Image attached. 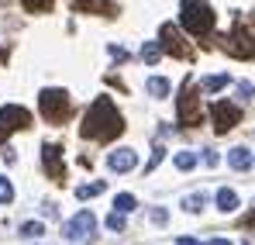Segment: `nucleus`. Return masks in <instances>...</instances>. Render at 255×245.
<instances>
[{
	"mask_svg": "<svg viewBox=\"0 0 255 245\" xmlns=\"http://www.w3.org/2000/svg\"><path fill=\"white\" fill-rule=\"evenodd\" d=\"M80 131H83L86 138H100V142H107V138H114V135L125 131V121H121V114H118V107H114V100L107 93L90 104L86 121H83Z\"/></svg>",
	"mask_w": 255,
	"mask_h": 245,
	"instance_id": "obj_1",
	"label": "nucleus"
},
{
	"mask_svg": "<svg viewBox=\"0 0 255 245\" xmlns=\"http://www.w3.org/2000/svg\"><path fill=\"white\" fill-rule=\"evenodd\" d=\"M179 24H183V28H186L193 38H200V35L214 31V10L204 3V0H183Z\"/></svg>",
	"mask_w": 255,
	"mask_h": 245,
	"instance_id": "obj_2",
	"label": "nucleus"
},
{
	"mask_svg": "<svg viewBox=\"0 0 255 245\" xmlns=\"http://www.w3.org/2000/svg\"><path fill=\"white\" fill-rule=\"evenodd\" d=\"M38 107H42V118L52 124H62V118L69 114V97H66V90H42L38 93Z\"/></svg>",
	"mask_w": 255,
	"mask_h": 245,
	"instance_id": "obj_3",
	"label": "nucleus"
},
{
	"mask_svg": "<svg viewBox=\"0 0 255 245\" xmlns=\"http://www.w3.org/2000/svg\"><path fill=\"white\" fill-rule=\"evenodd\" d=\"M93 228H97L93 211H76V214L66 221V239H73V242H90V239H93Z\"/></svg>",
	"mask_w": 255,
	"mask_h": 245,
	"instance_id": "obj_4",
	"label": "nucleus"
},
{
	"mask_svg": "<svg viewBox=\"0 0 255 245\" xmlns=\"http://www.w3.org/2000/svg\"><path fill=\"white\" fill-rule=\"evenodd\" d=\"M211 118H214V131H228V128H235V124L242 121V111L235 107V104H228V100H214L211 104Z\"/></svg>",
	"mask_w": 255,
	"mask_h": 245,
	"instance_id": "obj_5",
	"label": "nucleus"
},
{
	"mask_svg": "<svg viewBox=\"0 0 255 245\" xmlns=\"http://www.w3.org/2000/svg\"><path fill=\"white\" fill-rule=\"evenodd\" d=\"M179 121L183 124H200V107H197V93L190 90V83L183 86V93H179Z\"/></svg>",
	"mask_w": 255,
	"mask_h": 245,
	"instance_id": "obj_6",
	"label": "nucleus"
},
{
	"mask_svg": "<svg viewBox=\"0 0 255 245\" xmlns=\"http://www.w3.org/2000/svg\"><path fill=\"white\" fill-rule=\"evenodd\" d=\"M228 55H235V59H252L255 55V38L249 31H235L231 38H228Z\"/></svg>",
	"mask_w": 255,
	"mask_h": 245,
	"instance_id": "obj_7",
	"label": "nucleus"
},
{
	"mask_svg": "<svg viewBox=\"0 0 255 245\" xmlns=\"http://www.w3.org/2000/svg\"><path fill=\"white\" fill-rule=\"evenodd\" d=\"M28 121H31V114H28L24 107H17V104H7V107H0V124H3L7 131L28 128Z\"/></svg>",
	"mask_w": 255,
	"mask_h": 245,
	"instance_id": "obj_8",
	"label": "nucleus"
},
{
	"mask_svg": "<svg viewBox=\"0 0 255 245\" xmlns=\"http://www.w3.org/2000/svg\"><path fill=\"white\" fill-rule=\"evenodd\" d=\"M42 163H45V173H48L52 180H62L66 166H62V149H59V145L45 142V149H42Z\"/></svg>",
	"mask_w": 255,
	"mask_h": 245,
	"instance_id": "obj_9",
	"label": "nucleus"
},
{
	"mask_svg": "<svg viewBox=\"0 0 255 245\" xmlns=\"http://www.w3.org/2000/svg\"><path fill=\"white\" fill-rule=\"evenodd\" d=\"M159 45H162V52H169V55H179V59H186V55H190V48L183 45L179 31H176L172 24H162V38H159Z\"/></svg>",
	"mask_w": 255,
	"mask_h": 245,
	"instance_id": "obj_10",
	"label": "nucleus"
},
{
	"mask_svg": "<svg viewBox=\"0 0 255 245\" xmlns=\"http://www.w3.org/2000/svg\"><path fill=\"white\" fill-rule=\"evenodd\" d=\"M107 166H111L114 173H131V169L138 166V152H134V149H118V152L107 156Z\"/></svg>",
	"mask_w": 255,
	"mask_h": 245,
	"instance_id": "obj_11",
	"label": "nucleus"
},
{
	"mask_svg": "<svg viewBox=\"0 0 255 245\" xmlns=\"http://www.w3.org/2000/svg\"><path fill=\"white\" fill-rule=\"evenodd\" d=\"M252 149H245V145H238V149H231L228 152V166L231 169H238V173H245V169H252Z\"/></svg>",
	"mask_w": 255,
	"mask_h": 245,
	"instance_id": "obj_12",
	"label": "nucleus"
},
{
	"mask_svg": "<svg viewBox=\"0 0 255 245\" xmlns=\"http://www.w3.org/2000/svg\"><path fill=\"white\" fill-rule=\"evenodd\" d=\"M228 83H231L228 73H214V76H204V80H200V90H204V93H217V90H224Z\"/></svg>",
	"mask_w": 255,
	"mask_h": 245,
	"instance_id": "obj_13",
	"label": "nucleus"
},
{
	"mask_svg": "<svg viewBox=\"0 0 255 245\" xmlns=\"http://www.w3.org/2000/svg\"><path fill=\"white\" fill-rule=\"evenodd\" d=\"M217 207H221L224 214L238 211V194H235V190H228V187H224V190H217Z\"/></svg>",
	"mask_w": 255,
	"mask_h": 245,
	"instance_id": "obj_14",
	"label": "nucleus"
},
{
	"mask_svg": "<svg viewBox=\"0 0 255 245\" xmlns=\"http://www.w3.org/2000/svg\"><path fill=\"white\" fill-rule=\"evenodd\" d=\"M76 10H93V14H111V0H76Z\"/></svg>",
	"mask_w": 255,
	"mask_h": 245,
	"instance_id": "obj_15",
	"label": "nucleus"
},
{
	"mask_svg": "<svg viewBox=\"0 0 255 245\" xmlns=\"http://www.w3.org/2000/svg\"><path fill=\"white\" fill-rule=\"evenodd\" d=\"M148 93H152L155 100L169 97V80H162V76H152V80H148Z\"/></svg>",
	"mask_w": 255,
	"mask_h": 245,
	"instance_id": "obj_16",
	"label": "nucleus"
},
{
	"mask_svg": "<svg viewBox=\"0 0 255 245\" xmlns=\"http://www.w3.org/2000/svg\"><path fill=\"white\" fill-rule=\"evenodd\" d=\"M141 59L155 66V62L162 59V45H159V41H148V45H141Z\"/></svg>",
	"mask_w": 255,
	"mask_h": 245,
	"instance_id": "obj_17",
	"label": "nucleus"
},
{
	"mask_svg": "<svg viewBox=\"0 0 255 245\" xmlns=\"http://www.w3.org/2000/svg\"><path fill=\"white\" fill-rule=\"evenodd\" d=\"M128 221H125V211H111L107 214V232H125Z\"/></svg>",
	"mask_w": 255,
	"mask_h": 245,
	"instance_id": "obj_18",
	"label": "nucleus"
},
{
	"mask_svg": "<svg viewBox=\"0 0 255 245\" xmlns=\"http://www.w3.org/2000/svg\"><path fill=\"white\" fill-rule=\"evenodd\" d=\"M21 235H24V239H42L45 225L42 221H24V225H21Z\"/></svg>",
	"mask_w": 255,
	"mask_h": 245,
	"instance_id": "obj_19",
	"label": "nucleus"
},
{
	"mask_svg": "<svg viewBox=\"0 0 255 245\" xmlns=\"http://www.w3.org/2000/svg\"><path fill=\"white\" fill-rule=\"evenodd\" d=\"M204 204H207V197H204V194H190V197L183 201V211L197 214V211H204Z\"/></svg>",
	"mask_w": 255,
	"mask_h": 245,
	"instance_id": "obj_20",
	"label": "nucleus"
},
{
	"mask_svg": "<svg viewBox=\"0 0 255 245\" xmlns=\"http://www.w3.org/2000/svg\"><path fill=\"white\" fill-rule=\"evenodd\" d=\"M162 159H166V149H162V145H155V149H152V159L145 163V176H148V173H155V166L162 163Z\"/></svg>",
	"mask_w": 255,
	"mask_h": 245,
	"instance_id": "obj_21",
	"label": "nucleus"
},
{
	"mask_svg": "<svg viewBox=\"0 0 255 245\" xmlns=\"http://www.w3.org/2000/svg\"><path fill=\"white\" fill-rule=\"evenodd\" d=\"M97 194H104V183H100V180H97V183H86V187H80V190H76V197H80V201L97 197Z\"/></svg>",
	"mask_w": 255,
	"mask_h": 245,
	"instance_id": "obj_22",
	"label": "nucleus"
},
{
	"mask_svg": "<svg viewBox=\"0 0 255 245\" xmlns=\"http://www.w3.org/2000/svg\"><path fill=\"white\" fill-rule=\"evenodd\" d=\"M193 166H197V152H179V156H176V169L186 173V169H193Z\"/></svg>",
	"mask_w": 255,
	"mask_h": 245,
	"instance_id": "obj_23",
	"label": "nucleus"
},
{
	"mask_svg": "<svg viewBox=\"0 0 255 245\" xmlns=\"http://www.w3.org/2000/svg\"><path fill=\"white\" fill-rule=\"evenodd\" d=\"M114 211H134V197H131V194H118V197H114Z\"/></svg>",
	"mask_w": 255,
	"mask_h": 245,
	"instance_id": "obj_24",
	"label": "nucleus"
},
{
	"mask_svg": "<svg viewBox=\"0 0 255 245\" xmlns=\"http://www.w3.org/2000/svg\"><path fill=\"white\" fill-rule=\"evenodd\" d=\"M10 201H14V187L7 176H0V204H10Z\"/></svg>",
	"mask_w": 255,
	"mask_h": 245,
	"instance_id": "obj_25",
	"label": "nucleus"
},
{
	"mask_svg": "<svg viewBox=\"0 0 255 245\" xmlns=\"http://www.w3.org/2000/svg\"><path fill=\"white\" fill-rule=\"evenodd\" d=\"M21 3H24V10H38V14L52 10V0H21Z\"/></svg>",
	"mask_w": 255,
	"mask_h": 245,
	"instance_id": "obj_26",
	"label": "nucleus"
},
{
	"mask_svg": "<svg viewBox=\"0 0 255 245\" xmlns=\"http://www.w3.org/2000/svg\"><path fill=\"white\" fill-rule=\"evenodd\" d=\"M238 93H242V100H252V97H255V86L245 80V83H238Z\"/></svg>",
	"mask_w": 255,
	"mask_h": 245,
	"instance_id": "obj_27",
	"label": "nucleus"
},
{
	"mask_svg": "<svg viewBox=\"0 0 255 245\" xmlns=\"http://www.w3.org/2000/svg\"><path fill=\"white\" fill-rule=\"evenodd\" d=\"M152 221H155V225H162V221H166V211H162V207H155V211H152Z\"/></svg>",
	"mask_w": 255,
	"mask_h": 245,
	"instance_id": "obj_28",
	"label": "nucleus"
},
{
	"mask_svg": "<svg viewBox=\"0 0 255 245\" xmlns=\"http://www.w3.org/2000/svg\"><path fill=\"white\" fill-rule=\"evenodd\" d=\"M111 55H114V59H128V52L121 48V45H111Z\"/></svg>",
	"mask_w": 255,
	"mask_h": 245,
	"instance_id": "obj_29",
	"label": "nucleus"
},
{
	"mask_svg": "<svg viewBox=\"0 0 255 245\" xmlns=\"http://www.w3.org/2000/svg\"><path fill=\"white\" fill-rule=\"evenodd\" d=\"M179 245H200L197 239H179Z\"/></svg>",
	"mask_w": 255,
	"mask_h": 245,
	"instance_id": "obj_30",
	"label": "nucleus"
},
{
	"mask_svg": "<svg viewBox=\"0 0 255 245\" xmlns=\"http://www.w3.org/2000/svg\"><path fill=\"white\" fill-rule=\"evenodd\" d=\"M207 245H231L228 239H214V242H207Z\"/></svg>",
	"mask_w": 255,
	"mask_h": 245,
	"instance_id": "obj_31",
	"label": "nucleus"
},
{
	"mask_svg": "<svg viewBox=\"0 0 255 245\" xmlns=\"http://www.w3.org/2000/svg\"><path fill=\"white\" fill-rule=\"evenodd\" d=\"M7 135H10V131H7V128H3V124H0V142H3V138H7Z\"/></svg>",
	"mask_w": 255,
	"mask_h": 245,
	"instance_id": "obj_32",
	"label": "nucleus"
},
{
	"mask_svg": "<svg viewBox=\"0 0 255 245\" xmlns=\"http://www.w3.org/2000/svg\"><path fill=\"white\" fill-rule=\"evenodd\" d=\"M3 59H7V52H3V48H0V62H3Z\"/></svg>",
	"mask_w": 255,
	"mask_h": 245,
	"instance_id": "obj_33",
	"label": "nucleus"
}]
</instances>
